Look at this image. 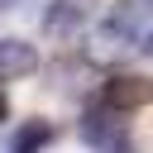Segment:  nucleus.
Wrapping results in <instances>:
<instances>
[{
    "label": "nucleus",
    "instance_id": "nucleus-1",
    "mask_svg": "<svg viewBox=\"0 0 153 153\" xmlns=\"http://www.w3.org/2000/svg\"><path fill=\"white\" fill-rule=\"evenodd\" d=\"M124 134H129V120H124V110H115V105H96V110H86L81 115V139L91 143V148H120L124 143Z\"/></svg>",
    "mask_w": 153,
    "mask_h": 153
},
{
    "label": "nucleus",
    "instance_id": "nucleus-2",
    "mask_svg": "<svg viewBox=\"0 0 153 153\" xmlns=\"http://www.w3.org/2000/svg\"><path fill=\"white\" fill-rule=\"evenodd\" d=\"M105 105H115V110H124V115L153 105V76H139V72L110 76V81H105Z\"/></svg>",
    "mask_w": 153,
    "mask_h": 153
},
{
    "label": "nucleus",
    "instance_id": "nucleus-3",
    "mask_svg": "<svg viewBox=\"0 0 153 153\" xmlns=\"http://www.w3.org/2000/svg\"><path fill=\"white\" fill-rule=\"evenodd\" d=\"M38 72V53L24 38H0V81H24Z\"/></svg>",
    "mask_w": 153,
    "mask_h": 153
},
{
    "label": "nucleus",
    "instance_id": "nucleus-4",
    "mask_svg": "<svg viewBox=\"0 0 153 153\" xmlns=\"http://www.w3.org/2000/svg\"><path fill=\"white\" fill-rule=\"evenodd\" d=\"M91 5H96V0H53V5L43 10V29H48L53 38H67V33H76V29L86 24Z\"/></svg>",
    "mask_w": 153,
    "mask_h": 153
},
{
    "label": "nucleus",
    "instance_id": "nucleus-5",
    "mask_svg": "<svg viewBox=\"0 0 153 153\" xmlns=\"http://www.w3.org/2000/svg\"><path fill=\"white\" fill-rule=\"evenodd\" d=\"M124 48H129V33L115 29V24H100V29L86 38V62H96V67H115V62L124 57Z\"/></svg>",
    "mask_w": 153,
    "mask_h": 153
},
{
    "label": "nucleus",
    "instance_id": "nucleus-6",
    "mask_svg": "<svg viewBox=\"0 0 153 153\" xmlns=\"http://www.w3.org/2000/svg\"><path fill=\"white\" fill-rule=\"evenodd\" d=\"M48 143H53V124H48V120H24V124L10 134L5 153H43Z\"/></svg>",
    "mask_w": 153,
    "mask_h": 153
},
{
    "label": "nucleus",
    "instance_id": "nucleus-7",
    "mask_svg": "<svg viewBox=\"0 0 153 153\" xmlns=\"http://www.w3.org/2000/svg\"><path fill=\"white\" fill-rule=\"evenodd\" d=\"M110 24H115V29H124V33H134V29H139V0H115Z\"/></svg>",
    "mask_w": 153,
    "mask_h": 153
},
{
    "label": "nucleus",
    "instance_id": "nucleus-8",
    "mask_svg": "<svg viewBox=\"0 0 153 153\" xmlns=\"http://www.w3.org/2000/svg\"><path fill=\"white\" fill-rule=\"evenodd\" d=\"M139 48H143V53L153 57V29H143V43H139Z\"/></svg>",
    "mask_w": 153,
    "mask_h": 153
},
{
    "label": "nucleus",
    "instance_id": "nucleus-9",
    "mask_svg": "<svg viewBox=\"0 0 153 153\" xmlns=\"http://www.w3.org/2000/svg\"><path fill=\"white\" fill-rule=\"evenodd\" d=\"M5 115H10V100H5V91H0V124H5Z\"/></svg>",
    "mask_w": 153,
    "mask_h": 153
},
{
    "label": "nucleus",
    "instance_id": "nucleus-10",
    "mask_svg": "<svg viewBox=\"0 0 153 153\" xmlns=\"http://www.w3.org/2000/svg\"><path fill=\"white\" fill-rule=\"evenodd\" d=\"M110 153H134V148H129V143H120V148H110Z\"/></svg>",
    "mask_w": 153,
    "mask_h": 153
},
{
    "label": "nucleus",
    "instance_id": "nucleus-11",
    "mask_svg": "<svg viewBox=\"0 0 153 153\" xmlns=\"http://www.w3.org/2000/svg\"><path fill=\"white\" fill-rule=\"evenodd\" d=\"M10 5H14V0H0V10H10Z\"/></svg>",
    "mask_w": 153,
    "mask_h": 153
},
{
    "label": "nucleus",
    "instance_id": "nucleus-12",
    "mask_svg": "<svg viewBox=\"0 0 153 153\" xmlns=\"http://www.w3.org/2000/svg\"><path fill=\"white\" fill-rule=\"evenodd\" d=\"M148 5H153V0H148Z\"/></svg>",
    "mask_w": 153,
    "mask_h": 153
}]
</instances>
